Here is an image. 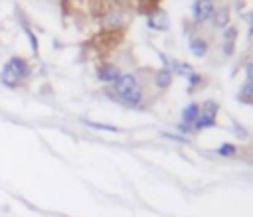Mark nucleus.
<instances>
[{"instance_id": "obj_1", "label": "nucleus", "mask_w": 253, "mask_h": 217, "mask_svg": "<svg viewBox=\"0 0 253 217\" xmlns=\"http://www.w3.org/2000/svg\"><path fill=\"white\" fill-rule=\"evenodd\" d=\"M216 6H218L216 0H194L192 8H190V10H192V20H194V24L202 26V24L210 22V18H212Z\"/></svg>"}, {"instance_id": "obj_2", "label": "nucleus", "mask_w": 253, "mask_h": 217, "mask_svg": "<svg viewBox=\"0 0 253 217\" xmlns=\"http://www.w3.org/2000/svg\"><path fill=\"white\" fill-rule=\"evenodd\" d=\"M140 85V79L135 75V73H121V77L117 79V83L111 87V91H113V97H117L115 101H119L121 97H125L129 91H133L135 87H138Z\"/></svg>"}, {"instance_id": "obj_3", "label": "nucleus", "mask_w": 253, "mask_h": 217, "mask_svg": "<svg viewBox=\"0 0 253 217\" xmlns=\"http://www.w3.org/2000/svg\"><path fill=\"white\" fill-rule=\"evenodd\" d=\"M121 67L115 65V64H101L97 69H95V77L99 83H103L107 87H113L117 83V79L121 77Z\"/></svg>"}, {"instance_id": "obj_4", "label": "nucleus", "mask_w": 253, "mask_h": 217, "mask_svg": "<svg viewBox=\"0 0 253 217\" xmlns=\"http://www.w3.org/2000/svg\"><path fill=\"white\" fill-rule=\"evenodd\" d=\"M6 65L14 71V75H16L20 81H26V79L32 77V65H30V62H28L26 58H22V56H12V58L6 62Z\"/></svg>"}, {"instance_id": "obj_5", "label": "nucleus", "mask_w": 253, "mask_h": 217, "mask_svg": "<svg viewBox=\"0 0 253 217\" xmlns=\"http://www.w3.org/2000/svg\"><path fill=\"white\" fill-rule=\"evenodd\" d=\"M210 24H212L214 30H224V28H228V26L231 24V10H230L226 4L216 6V10H214V14H212V18H210Z\"/></svg>"}, {"instance_id": "obj_6", "label": "nucleus", "mask_w": 253, "mask_h": 217, "mask_svg": "<svg viewBox=\"0 0 253 217\" xmlns=\"http://www.w3.org/2000/svg\"><path fill=\"white\" fill-rule=\"evenodd\" d=\"M188 51L192 53L194 58L202 60V58H206L208 56V51H210V43L204 36H192L188 40Z\"/></svg>"}, {"instance_id": "obj_7", "label": "nucleus", "mask_w": 253, "mask_h": 217, "mask_svg": "<svg viewBox=\"0 0 253 217\" xmlns=\"http://www.w3.org/2000/svg\"><path fill=\"white\" fill-rule=\"evenodd\" d=\"M144 101H146V93H144L142 83H140L138 87H135L133 91H129L125 97L119 99V103L127 105V107H131V108H140V107L144 105Z\"/></svg>"}, {"instance_id": "obj_8", "label": "nucleus", "mask_w": 253, "mask_h": 217, "mask_svg": "<svg viewBox=\"0 0 253 217\" xmlns=\"http://www.w3.org/2000/svg\"><path fill=\"white\" fill-rule=\"evenodd\" d=\"M174 83V73L168 69V67H161L155 71L153 75V85L159 89V91H168Z\"/></svg>"}, {"instance_id": "obj_9", "label": "nucleus", "mask_w": 253, "mask_h": 217, "mask_svg": "<svg viewBox=\"0 0 253 217\" xmlns=\"http://www.w3.org/2000/svg\"><path fill=\"white\" fill-rule=\"evenodd\" d=\"M146 26H148L150 30H155V32H164V30L168 28L166 14H164L162 10H157V12H153V14L148 16V20H146Z\"/></svg>"}, {"instance_id": "obj_10", "label": "nucleus", "mask_w": 253, "mask_h": 217, "mask_svg": "<svg viewBox=\"0 0 253 217\" xmlns=\"http://www.w3.org/2000/svg\"><path fill=\"white\" fill-rule=\"evenodd\" d=\"M123 24H125V14H123V10H119V8L109 10V12L103 16V26L109 28V30H117V28H121Z\"/></svg>"}, {"instance_id": "obj_11", "label": "nucleus", "mask_w": 253, "mask_h": 217, "mask_svg": "<svg viewBox=\"0 0 253 217\" xmlns=\"http://www.w3.org/2000/svg\"><path fill=\"white\" fill-rule=\"evenodd\" d=\"M198 117H200V103L192 101V103H188V105L182 108V121H180V123H186V125L194 127V123L198 121Z\"/></svg>"}, {"instance_id": "obj_12", "label": "nucleus", "mask_w": 253, "mask_h": 217, "mask_svg": "<svg viewBox=\"0 0 253 217\" xmlns=\"http://www.w3.org/2000/svg\"><path fill=\"white\" fill-rule=\"evenodd\" d=\"M0 83H2L4 87H8V89H18L22 85V81L14 75V71L6 64L2 65V69H0Z\"/></svg>"}, {"instance_id": "obj_13", "label": "nucleus", "mask_w": 253, "mask_h": 217, "mask_svg": "<svg viewBox=\"0 0 253 217\" xmlns=\"http://www.w3.org/2000/svg\"><path fill=\"white\" fill-rule=\"evenodd\" d=\"M200 113L206 115V117H212V119H218V113H220V103L216 99H206L200 103Z\"/></svg>"}, {"instance_id": "obj_14", "label": "nucleus", "mask_w": 253, "mask_h": 217, "mask_svg": "<svg viewBox=\"0 0 253 217\" xmlns=\"http://www.w3.org/2000/svg\"><path fill=\"white\" fill-rule=\"evenodd\" d=\"M237 152H239V146L235 142H222L216 148V154L222 158H233V156H237Z\"/></svg>"}, {"instance_id": "obj_15", "label": "nucleus", "mask_w": 253, "mask_h": 217, "mask_svg": "<svg viewBox=\"0 0 253 217\" xmlns=\"http://www.w3.org/2000/svg\"><path fill=\"white\" fill-rule=\"evenodd\" d=\"M237 101L243 105H253V83L245 81L241 85V89L237 91Z\"/></svg>"}, {"instance_id": "obj_16", "label": "nucleus", "mask_w": 253, "mask_h": 217, "mask_svg": "<svg viewBox=\"0 0 253 217\" xmlns=\"http://www.w3.org/2000/svg\"><path fill=\"white\" fill-rule=\"evenodd\" d=\"M218 125V119H212V117H206V115H202L198 117V121L194 123V132H200V130H206V129H212Z\"/></svg>"}, {"instance_id": "obj_17", "label": "nucleus", "mask_w": 253, "mask_h": 217, "mask_svg": "<svg viewBox=\"0 0 253 217\" xmlns=\"http://www.w3.org/2000/svg\"><path fill=\"white\" fill-rule=\"evenodd\" d=\"M81 123L89 129H97V130H105V132H121L119 127L115 125H107V123H97V121H89V119H81Z\"/></svg>"}, {"instance_id": "obj_18", "label": "nucleus", "mask_w": 253, "mask_h": 217, "mask_svg": "<svg viewBox=\"0 0 253 217\" xmlns=\"http://www.w3.org/2000/svg\"><path fill=\"white\" fill-rule=\"evenodd\" d=\"M22 30H24V34H26V38H28V42H30V47H32V53L34 56H38L40 53V43H38V36L34 34V30L26 24V22H22Z\"/></svg>"}, {"instance_id": "obj_19", "label": "nucleus", "mask_w": 253, "mask_h": 217, "mask_svg": "<svg viewBox=\"0 0 253 217\" xmlns=\"http://www.w3.org/2000/svg\"><path fill=\"white\" fill-rule=\"evenodd\" d=\"M186 81H188V93H194L196 89H200V87H202V83H204V75L194 71Z\"/></svg>"}, {"instance_id": "obj_20", "label": "nucleus", "mask_w": 253, "mask_h": 217, "mask_svg": "<svg viewBox=\"0 0 253 217\" xmlns=\"http://www.w3.org/2000/svg\"><path fill=\"white\" fill-rule=\"evenodd\" d=\"M237 34H239L237 26L230 24L228 28H224V30H222V42H235V40H237Z\"/></svg>"}, {"instance_id": "obj_21", "label": "nucleus", "mask_w": 253, "mask_h": 217, "mask_svg": "<svg viewBox=\"0 0 253 217\" xmlns=\"http://www.w3.org/2000/svg\"><path fill=\"white\" fill-rule=\"evenodd\" d=\"M222 53L224 58H231L235 53V42H222Z\"/></svg>"}, {"instance_id": "obj_22", "label": "nucleus", "mask_w": 253, "mask_h": 217, "mask_svg": "<svg viewBox=\"0 0 253 217\" xmlns=\"http://www.w3.org/2000/svg\"><path fill=\"white\" fill-rule=\"evenodd\" d=\"M164 138H168V140H176V142H182V144H188L190 140L186 138V136H182V134H172V132H161Z\"/></svg>"}, {"instance_id": "obj_23", "label": "nucleus", "mask_w": 253, "mask_h": 217, "mask_svg": "<svg viewBox=\"0 0 253 217\" xmlns=\"http://www.w3.org/2000/svg\"><path fill=\"white\" fill-rule=\"evenodd\" d=\"M176 130H178L182 136H188V134L194 132V127H190V125H186V123H178V125H176Z\"/></svg>"}, {"instance_id": "obj_24", "label": "nucleus", "mask_w": 253, "mask_h": 217, "mask_svg": "<svg viewBox=\"0 0 253 217\" xmlns=\"http://www.w3.org/2000/svg\"><path fill=\"white\" fill-rule=\"evenodd\" d=\"M243 73H245V81L253 83V62H247L243 65Z\"/></svg>"}, {"instance_id": "obj_25", "label": "nucleus", "mask_w": 253, "mask_h": 217, "mask_svg": "<svg viewBox=\"0 0 253 217\" xmlns=\"http://www.w3.org/2000/svg\"><path fill=\"white\" fill-rule=\"evenodd\" d=\"M233 129H235V134H237V136H239V138H247V136H249V134H247V132H243V130H245V129H243V127H241V125H237V123H233Z\"/></svg>"}, {"instance_id": "obj_26", "label": "nucleus", "mask_w": 253, "mask_h": 217, "mask_svg": "<svg viewBox=\"0 0 253 217\" xmlns=\"http://www.w3.org/2000/svg\"><path fill=\"white\" fill-rule=\"evenodd\" d=\"M249 24H251V26H249V36H253V16L249 18Z\"/></svg>"}, {"instance_id": "obj_27", "label": "nucleus", "mask_w": 253, "mask_h": 217, "mask_svg": "<svg viewBox=\"0 0 253 217\" xmlns=\"http://www.w3.org/2000/svg\"><path fill=\"white\" fill-rule=\"evenodd\" d=\"M62 2H69V0H62Z\"/></svg>"}]
</instances>
